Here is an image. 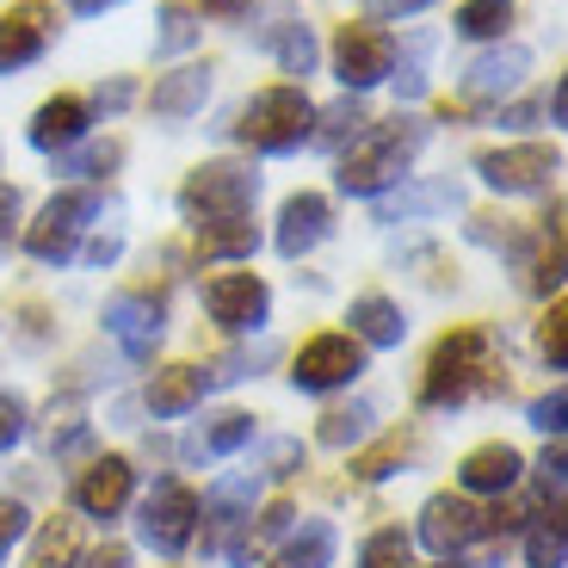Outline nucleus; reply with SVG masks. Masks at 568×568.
I'll return each mask as SVG.
<instances>
[{
  "label": "nucleus",
  "instance_id": "nucleus-1",
  "mask_svg": "<svg viewBox=\"0 0 568 568\" xmlns=\"http://www.w3.org/2000/svg\"><path fill=\"white\" fill-rule=\"evenodd\" d=\"M420 149H426V124L408 112H396L389 124H365L341 149V192L346 199H384L389 185L408 180Z\"/></svg>",
  "mask_w": 568,
  "mask_h": 568
},
{
  "label": "nucleus",
  "instance_id": "nucleus-2",
  "mask_svg": "<svg viewBox=\"0 0 568 568\" xmlns=\"http://www.w3.org/2000/svg\"><path fill=\"white\" fill-rule=\"evenodd\" d=\"M495 389V334L483 327H457L433 346L420 377V408H464V402Z\"/></svg>",
  "mask_w": 568,
  "mask_h": 568
},
{
  "label": "nucleus",
  "instance_id": "nucleus-3",
  "mask_svg": "<svg viewBox=\"0 0 568 568\" xmlns=\"http://www.w3.org/2000/svg\"><path fill=\"white\" fill-rule=\"evenodd\" d=\"M310 130H315V105L303 87H266L235 118V136L254 155H297L303 142H310Z\"/></svg>",
  "mask_w": 568,
  "mask_h": 568
},
{
  "label": "nucleus",
  "instance_id": "nucleus-4",
  "mask_svg": "<svg viewBox=\"0 0 568 568\" xmlns=\"http://www.w3.org/2000/svg\"><path fill=\"white\" fill-rule=\"evenodd\" d=\"M260 204V173L235 168V161H211V168L185 173L180 185V216L192 229H216V223H247Z\"/></svg>",
  "mask_w": 568,
  "mask_h": 568
},
{
  "label": "nucleus",
  "instance_id": "nucleus-5",
  "mask_svg": "<svg viewBox=\"0 0 568 568\" xmlns=\"http://www.w3.org/2000/svg\"><path fill=\"white\" fill-rule=\"evenodd\" d=\"M100 216V192L93 185H69L38 211V223L26 229V254L43 260V266H69L74 247H81V229Z\"/></svg>",
  "mask_w": 568,
  "mask_h": 568
},
{
  "label": "nucleus",
  "instance_id": "nucleus-6",
  "mask_svg": "<svg viewBox=\"0 0 568 568\" xmlns=\"http://www.w3.org/2000/svg\"><path fill=\"white\" fill-rule=\"evenodd\" d=\"M136 531H142V544L155 556H185L192 550V538H199V495L180 483V476H161L155 483V495L142 500V519H136Z\"/></svg>",
  "mask_w": 568,
  "mask_h": 568
},
{
  "label": "nucleus",
  "instance_id": "nucleus-7",
  "mask_svg": "<svg viewBox=\"0 0 568 568\" xmlns=\"http://www.w3.org/2000/svg\"><path fill=\"white\" fill-rule=\"evenodd\" d=\"M358 371H365V346H358L353 334H315V341L291 358V384H297L303 396H334V389L353 384Z\"/></svg>",
  "mask_w": 568,
  "mask_h": 568
},
{
  "label": "nucleus",
  "instance_id": "nucleus-8",
  "mask_svg": "<svg viewBox=\"0 0 568 568\" xmlns=\"http://www.w3.org/2000/svg\"><path fill=\"white\" fill-rule=\"evenodd\" d=\"M334 74H341L346 93H365V87L389 81L396 74V38L377 26H341V38H334Z\"/></svg>",
  "mask_w": 568,
  "mask_h": 568
},
{
  "label": "nucleus",
  "instance_id": "nucleus-9",
  "mask_svg": "<svg viewBox=\"0 0 568 568\" xmlns=\"http://www.w3.org/2000/svg\"><path fill=\"white\" fill-rule=\"evenodd\" d=\"M488 531H495V519H488L469 495H433L420 507V544L426 550H439V556L469 550V544H483Z\"/></svg>",
  "mask_w": 568,
  "mask_h": 568
},
{
  "label": "nucleus",
  "instance_id": "nucleus-10",
  "mask_svg": "<svg viewBox=\"0 0 568 568\" xmlns=\"http://www.w3.org/2000/svg\"><path fill=\"white\" fill-rule=\"evenodd\" d=\"M204 310H211V322L229 327V334H260L266 315H272V291L254 272H216V278L204 284Z\"/></svg>",
  "mask_w": 568,
  "mask_h": 568
},
{
  "label": "nucleus",
  "instance_id": "nucleus-11",
  "mask_svg": "<svg viewBox=\"0 0 568 568\" xmlns=\"http://www.w3.org/2000/svg\"><path fill=\"white\" fill-rule=\"evenodd\" d=\"M260 469H229V476H216L211 483V495H204V550H223V538L229 531H242L247 519H254V507H260Z\"/></svg>",
  "mask_w": 568,
  "mask_h": 568
},
{
  "label": "nucleus",
  "instance_id": "nucleus-12",
  "mask_svg": "<svg viewBox=\"0 0 568 568\" xmlns=\"http://www.w3.org/2000/svg\"><path fill=\"white\" fill-rule=\"evenodd\" d=\"M556 168H562V155L556 149H544V142H526V149H488L483 161H476V173H483L488 192H544V185L556 180Z\"/></svg>",
  "mask_w": 568,
  "mask_h": 568
},
{
  "label": "nucleus",
  "instance_id": "nucleus-13",
  "mask_svg": "<svg viewBox=\"0 0 568 568\" xmlns=\"http://www.w3.org/2000/svg\"><path fill=\"white\" fill-rule=\"evenodd\" d=\"M105 334L124 346L130 365H149V358H155V346H161V334H168V315H161L155 297L124 291V297L105 303Z\"/></svg>",
  "mask_w": 568,
  "mask_h": 568
},
{
  "label": "nucleus",
  "instance_id": "nucleus-14",
  "mask_svg": "<svg viewBox=\"0 0 568 568\" xmlns=\"http://www.w3.org/2000/svg\"><path fill=\"white\" fill-rule=\"evenodd\" d=\"M526 74H531V50H526V43H495V50H483V57L464 69L457 93H464L469 105H500L507 93H519Z\"/></svg>",
  "mask_w": 568,
  "mask_h": 568
},
{
  "label": "nucleus",
  "instance_id": "nucleus-15",
  "mask_svg": "<svg viewBox=\"0 0 568 568\" xmlns=\"http://www.w3.org/2000/svg\"><path fill=\"white\" fill-rule=\"evenodd\" d=\"M50 38H57V13H50L43 0H19L13 13L0 19V74L31 69V62L50 50Z\"/></svg>",
  "mask_w": 568,
  "mask_h": 568
},
{
  "label": "nucleus",
  "instance_id": "nucleus-16",
  "mask_svg": "<svg viewBox=\"0 0 568 568\" xmlns=\"http://www.w3.org/2000/svg\"><path fill=\"white\" fill-rule=\"evenodd\" d=\"M130 488H136V469H130L124 457H100V464H87V476L74 483V507H81V519H93V526H112L118 513L130 507Z\"/></svg>",
  "mask_w": 568,
  "mask_h": 568
},
{
  "label": "nucleus",
  "instance_id": "nucleus-17",
  "mask_svg": "<svg viewBox=\"0 0 568 568\" xmlns=\"http://www.w3.org/2000/svg\"><path fill=\"white\" fill-rule=\"evenodd\" d=\"M327 229H334V204L322 199V192H297V199H284V211H278V254L284 260H303L310 247H322L327 242Z\"/></svg>",
  "mask_w": 568,
  "mask_h": 568
},
{
  "label": "nucleus",
  "instance_id": "nucleus-18",
  "mask_svg": "<svg viewBox=\"0 0 568 568\" xmlns=\"http://www.w3.org/2000/svg\"><path fill=\"white\" fill-rule=\"evenodd\" d=\"M87 124H93V105L74 100V93H57V100L38 105V118H31V149H43V155H69V149H81Z\"/></svg>",
  "mask_w": 568,
  "mask_h": 568
},
{
  "label": "nucleus",
  "instance_id": "nucleus-19",
  "mask_svg": "<svg viewBox=\"0 0 568 568\" xmlns=\"http://www.w3.org/2000/svg\"><path fill=\"white\" fill-rule=\"evenodd\" d=\"M464 204V185L457 180H402L377 199V223H414V216H433V211H457Z\"/></svg>",
  "mask_w": 568,
  "mask_h": 568
},
{
  "label": "nucleus",
  "instance_id": "nucleus-20",
  "mask_svg": "<svg viewBox=\"0 0 568 568\" xmlns=\"http://www.w3.org/2000/svg\"><path fill=\"white\" fill-rule=\"evenodd\" d=\"M519 469L526 464L513 445H483L457 464V483H464V495H507V488H519Z\"/></svg>",
  "mask_w": 568,
  "mask_h": 568
},
{
  "label": "nucleus",
  "instance_id": "nucleus-21",
  "mask_svg": "<svg viewBox=\"0 0 568 568\" xmlns=\"http://www.w3.org/2000/svg\"><path fill=\"white\" fill-rule=\"evenodd\" d=\"M204 100H211V69L204 62H185V69L161 74L155 93H149L155 118H192V112H204Z\"/></svg>",
  "mask_w": 568,
  "mask_h": 568
},
{
  "label": "nucleus",
  "instance_id": "nucleus-22",
  "mask_svg": "<svg viewBox=\"0 0 568 568\" xmlns=\"http://www.w3.org/2000/svg\"><path fill=\"white\" fill-rule=\"evenodd\" d=\"M204 396H211V389H204V371L199 365L155 371V384H149V414H155V420H180V414H192Z\"/></svg>",
  "mask_w": 568,
  "mask_h": 568
},
{
  "label": "nucleus",
  "instance_id": "nucleus-23",
  "mask_svg": "<svg viewBox=\"0 0 568 568\" xmlns=\"http://www.w3.org/2000/svg\"><path fill=\"white\" fill-rule=\"evenodd\" d=\"M247 439H254V414H216V420H204L180 452H185V464H216V457H235Z\"/></svg>",
  "mask_w": 568,
  "mask_h": 568
},
{
  "label": "nucleus",
  "instance_id": "nucleus-24",
  "mask_svg": "<svg viewBox=\"0 0 568 568\" xmlns=\"http://www.w3.org/2000/svg\"><path fill=\"white\" fill-rule=\"evenodd\" d=\"M346 322H353V341L358 346H402V341H408V315H402L389 297H353Z\"/></svg>",
  "mask_w": 568,
  "mask_h": 568
},
{
  "label": "nucleus",
  "instance_id": "nucleus-25",
  "mask_svg": "<svg viewBox=\"0 0 568 568\" xmlns=\"http://www.w3.org/2000/svg\"><path fill=\"white\" fill-rule=\"evenodd\" d=\"M334 550H341L334 526H327V519H303V526L291 531V544L278 550V562H272V568H327V562H334Z\"/></svg>",
  "mask_w": 568,
  "mask_h": 568
},
{
  "label": "nucleus",
  "instance_id": "nucleus-26",
  "mask_svg": "<svg viewBox=\"0 0 568 568\" xmlns=\"http://www.w3.org/2000/svg\"><path fill=\"white\" fill-rule=\"evenodd\" d=\"M266 43H272V57H278L284 74H303V81L315 74V57H322V50H315V31L303 26V19H284V26H272Z\"/></svg>",
  "mask_w": 568,
  "mask_h": 568
},
{
  "label": "nucleus",
  "instance_id": "nucleus-27",
  "mask_svg": "<svg viewBox=\"0 0 568 568\" xmlns=\"http://www.w3.org/2000/svg\"><path fill=\"white\" fill-rule=\"evenodd\" d=\"M365 124H371L365 100H358V93H346L341 105H327V112H315V130H310V142H322V149H346V142H353Z\"/></svg>",
  "mask_w": 568,
  "mask_h": 568
},
{
  "label": "nucleus",
  "instance_id": "nucleus-28",
  "mask_svg": "<svg viewBox=\"0 0 568 568\" xmlns=\"http://www.w3.org/2000/svg\"><path fill=\"white\" fill-rule=\"evenodd\" d=\"M513 26V0H464L452 19L457 38H507Z\"/></svg>",
  "mask_w": 568,
  "mask_h": 568
},
{
  "label": "nucleus",
  "instance_id": "nucleus-29",
  "mask_svg": "<svg viewBox=\"0 0 568 568\" xmlns=\"http://www.w3.org/2000/svg\"><path fill=\"white\" fill-rule=\"evenodd\" d=\"M81 556H87V550H81V531H74L69 519H50L26 568H81Z\"/></svg>",
  "mask_w": 568,
  "mask_h": 568
},
{
  "label": "nucleus",
  "instance_id": "nucleus-30",
  "mask_svg": "<svg viewBox=\"0 0 568 568\" xmlns=\"http://www.w3.org/2000/svg\"><path fill=\"white\" fill-rule=\"evenodd\" d=\"M260 235L254 223H216V229H199V260H242L254 254Z\"/></svg>",
  "mask_w": 568,
  "mask_h": 568
},
{
  "label": "nucleus",
  "instance_id": "nucleus-31",
  "mask_svg": "<svg viewBox=\"0 0 568 568\" xmlns=\"http://www.w3.org/2000/svg\"><path fill=\"white\" fill-rule=\"evenodd\" d=\"M371 426H377V408H371V402H353V408H334V414L322 420V445L346 452V445L371 439Z\"/></svg>",
  "mask_w": 568,
  "mask_h": 568
},
{
  "label": "nucleus",
  "instance_id": "nucleus-32",
  "mask_svg": "<svg viewBox=\"0 0 568 568\" xmlns=\"http://www.w3.org/2000/svg\"><path fill=\"white\" fill-rule=\"evenodd\" d=\"M57 168L69 173V180H100V173L118 168V142H87V149H69V155H57Z\"/></svg>",
  "mask_w": 568,
  "mask_h": 568
},
{
  "label": "nucleus",
  "instance_id": "nucleus-33",
  "mask_svg": "<svg viewBox=\"0 0 568 568\" xmlns=\"http://www.w3.org/2000/svg\"><path fill=\"white\" fill-rule=\"evenodd\" d=\"M358 568H414V544L402 538L396 526H389V531H377V538H365Z\"/></svg>",
  "mask_w": 568,
  "mask_h": 568
},
{
  "label": "nucleus",
  "instance_id": "nucleus-34",
  "mask_svg": "<svg viewBox=\"0 0 568 568\" xmlns=\"http://www.w3.org/2000/svg\"><path fill=\"white\" fill-rule=\"evenodd\" d=\"M192 43H199V19H192V7H161V38H155L161 57H180V50H192Z\"/></svg>",
  "mask_w": 568,
  "mask_h": 568
},
{
  "label": "nucleus",
  "instance_id": "nucleus-35",
  "mask_svg": "<svg viewBox=\"0 0 568 568\" xmlns=\"http://www.w3.org/2000/svg\"><path fill=\"white\" fill-rule=\"evenodd\" d=\"M426 57H433V38H414V50H408V62H402L396 57V93H402V100H420V93H426Z\"/></svg>",
  "mask_w": 568,
  "mask_h": 568
},
{
  "label": "nucleus",
  "instance_id": "nucleus-36",
  "mask_svg": "<svg viewBox=\"0 0 568 568\" xmlns=\"http://www.w3.org/2000/svg\"><path fill=\"white\" fill-rule=\"evenodd\" d=\"M526 556H531V568H562V526H556V519H538L531 538H526Z\"/></svg>",
  "mask_w": 568,
  "mask_h": 568
},
{
  "label": "nucleus",
  "instance_id": "nucleus-37",
  "mask_svg": "<svg viewBox=\"0 0 568 568\" xmlns=\"http://www.w3.org/2000/svg\"><path fill=\"white\" fill-rule=\"evenodd\" d=\"M26 426H31L26 402H19L13 389H0V452H13V445L26 439Z\"/></svg>",
  "mask_w": 568,
  "mask_h": 568
},
{
  "label": "nucleus",
  "instance_id": "nucleus-38",
  "mask_svg": "<svg viewBox=\"0 0 568 568\" xmlns=\"http://www.w3.org/2000/svg\"><path fill=\"white\" fill-rule=\"evenodd\" d=\"M562 414H568V396H562V389H550V396L531 402V426H538V433H550V439H562Z\"/></svg>",
  "mask_w": 568,
  "mask_h": 568
},
{
  "label": "nucleus",
  "instance_id": "nucleus-39",
  "mask_svg": "<svg viewBox=\"0 0 568 568\" xmlns=\"http://www.w3.org/2000/svg\"><path fill=\"white\" fill-rule=\"evenodd\" d=\"M26 531H31V513L19 507V500H0V562H7V550H13Z\"/></svg>",
  "mask_w": 568,
  "mask_h": 568
},
{
  "label": "nucleus",
  "instance_id": "nucleus-40",
  "mask_svg": "<svg viewBox=\"0 0 568 568\" xmlns=\"http://www.w3.org/2000/svg\"><path fill=\"white\" fill-rule=\"evenodd\" d=\"M538 488H544V500H550V507L562 500V452H556V445L538 457Z\"/></svg>",
  "mask_w": 568,
  "mask_h": 568
},
{
  "label": "nucleus",
  "instance_id": "nucleus-41",
  "mask_svg": "<svg viewBox=\"0 0 568 568\" xmlns=\"http://www.w3.org/2000/svg\"><path fill=\"white\" fill-rule=\"evenodd\" d=\"M562 303H556L550 315H544V358H550V371H562Z\"/></svg>",
  "mask_w": 568,
  "mask_h": 568
},
{
  "label": "nucleus",
  "instance_id": "nucleus-42",
  "mask_svg": "<svg viewBox=\"0 0 568 568\" xmlns=\"http://www.w3.org/2000/svg\"><path fill=\"white\" fill-rule=\"evenodd\" d=\"M371 7V19H414V13H426L433 0H365Z\"/></svg>",
  "mask_w": 568,
  "mask_h": 568
},
{
  "label": "nucleus",
  "instance_id": "nucleus-43",
  "mask_svg": "<svg viewBox=\"0 0 568 568\" xmlns=\"http://www.w3.org/2000/svg\"><path fill=\"white\" fill-rule=\"evenodd\" d=\"M19 211H26V199H19V185H0V242L19 229Z\"/></svg>",
  "mask_w": 568,
  "mask_h": 568
},
{
  "label": "nucleus",
  "instance_id": "nucleus-44",
  "mask_svg": "<svg viewBox=\"0 0 568 568\" xmlns=\"http://www.w3.org/2000/svg\"><path fill=\"white\" fill-rule=\"evenodd\" d=\"M297 457H303L297 439H278V445H272V476H291V469H297Z\"/></svg>",
  "mask_w": 568,
  "mask_h": 568
},
{
  "label": "nucleus",
  "instance_id": "nucleus-45",
  "mask_svg": "<svg viewBox=\"0 0 568 568\" xmlns=\"http://www.w3.org/2000/svg\"><path fill=\"white\" fill-rule=\"evenodd\" d=\"M93 105H100V112H124V105H130V81L100 87V93H93Z\"/></svg>",
  "mask_w": 568,
  "mask_h": 568
},
{
  "label": "nucleus",
  "instance_id": "nucleus-46",
  "mask_svg": "<svg viewBox=\"0 0 568 568\" xmlns=\"http://www.w3.org/2000/svg\"><path fill=\"white\" fill-rule=\"evenodd\" d=\"M544 118V105H507V112H500V130H531Z\"/></svg>",
  "mask_w": 568,
  "mask_h": 568
},
{
  "label": "nucleus",
  "instance_id": "nucleus-47",
  "mask_svg": "<svg viewBox=\"0 0 568 568\" xmlns=\"http://www.w3.org/2000/svg\"><path fill=\"white\" fill-rule=\"evenodd\" d=\"M118 254H124V242H118V235H100V242H87V260H93V266H112Z\"/></svg>",
  "mask_w": 568,
  "mask_h": 568
},
{
  "label": "nucleus",
  "instance_id": "nucleus-48",
  "mask_svg": "<svg viewBox=\"0 0 568 568\" xmlns=\"http://www.w3.org/2000/svg\"><path fill=\"white\" fill-rule=\"evenodd\" d=\"M204 13H216V19H247L254 13V0H199Z\"/></svg>",
  "mask_w": 568,
  "mask_h": 568
},
{
  "label": "nucleus",
  "instance_id": "nucleus-49",
  "mask_svg": "<svg viewBox=\"0 0 568 568\" xmlns=\"http://www.w3.org/2000/svg\"><path fill=\"white\" fill-rule=\"evenodd\" d=\"M81 568H130L124 550H100V556H81Z\"/></svg>",
  "mask_w": 568,
  "mask_h": 568
},
{
  "label": "nucleus",
  "instance_id": "nucleus-50",
  "mask_svg": "<svg viewBox=\"0 0 568 568\" xmlns=\"http://www.w3.org/2000/svg\"><path fill=\"white\" fill-rule=\"evenodd\" d=\"M69 7H74L81 19H93V13H105V7H124V0H69Z\"/></svg>",
  "mask_w": 568,
  "mask_h": 568
},
{
  "label": "nucleus",
  "instance_id": "nucleus-51",
  "mask_svg": "<svg viewBox=\"0 0 568 568\" xmlns=\"http://www.w3.org/2000/svg\"><path fill=\"white\" fill-rule=\"evenodd\" d=\"M439 568H464V562H457V556H445V562H439Z\"/></svg>",
  "mask_w": 568,
  "mask_h": 568
}]
</instances>
